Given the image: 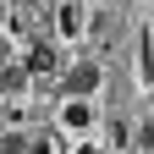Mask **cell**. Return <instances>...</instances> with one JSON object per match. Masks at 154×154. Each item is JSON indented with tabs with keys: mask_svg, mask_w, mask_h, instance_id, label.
<instances>
[{
	"mask_svg": "<svg viewBox=\"0 0 154 154\" xmlns=\"http://www.w3.org/2000/svg\"><path fill=\"white\" fill-rule=\"evenodd\" d=\"M94 88H99V66H94V61H83V66L66 72V99H88Z\"/></svg>",
	"mask_w": 154,
	"mask_h": 154,
	"instance_id": "6da1fadb",
	"label": "cell"
},
{
	"mask_svg": "<svg viewBox=\"0 0 154 154\" xmlns=\"http://www.w3.org/2000/svg\"><path fill=\"white\" fill-rule=\"evenodd\" d=\"M61 127H72V132L94 127V105H88V99H66V110H61Z\"/></svg>",
	"mask_w": 154,
	"mask_h": 154,
	"instance_id": "7a4b0ae2",
	"label": "cell"
},
{
	"mask_svg": "<svg viewBox=\"0 0 154 154\" xmlns=\"http://www.w3.org/2000/svg\"><path fill=\"white\" fill-rule=\"evenodd\" d=\"M28 72H55V50L50 44H33L28 50Z\"/></svg>",
	"mask_w": 154,
	"mask_h": 154,
	"instance_id": "3957f363",
	"label": "cell"
},
{
	"mask_svg": "<svg viewBox=\"0 0 154 154\" xmlns=\"http://www.w3.org/2000/svg\"><path fill=\"white\" fill-rule=\"evenodd\" d=\"M61 33H83V11L77 6H61Z\"/></svg>",
	"mask_w": 154,
	"mask_h": 154,
	"instance_id": "277c9868",
	"label": "cell"
},
{
	"mask_svg": "<svg viewBox=\"0 0 154 154\" xmlns=\"http://www.w3.org/2000/svg\"><path fill=\"white\" fill-rule=\"evenodd\" d=\"M28 83V66H11V72H0V88H22Z\"/></svg>",
	"mask_w": 154,
	"mask_h": 154,
	"instance_id": "5b68a950",
	"label": "cell"
},
{
	"mask_svg": "<svg viewBox=\"0 0 154 154\" xmlns=\"http://www.w3.org/2000/svg\"><path fill=\"white\" fill-rule=\"evenodd\" d=\"M28 138H17V132H0V154H22Z\"/></svg>",
	"mask_w": 154,
	"mask_h": 154,
	"instance_id": "8992f818",
	"label": "cell"
},
{
	"mask_svg": "<svg viewBox=\"0 0 154 154\" xmlns=\"http://www.w3.org/2000/svg\"><path fill=\"white\" fill-rule=\"evenodd\" d=\"M138 149H154V121H143V127H138Z\"/></svg>",
	"mask_w": 154,
	"mask_h": 154,
	"instance_id": "52a82bcc",
	"label": "cell"
},
{
	"mask_svg": "<svg viewBox=\"0 0 154 154\" xmlns=\"http://www.w3.org/2000/svg\"><path fill=\"white\" fill-rule=\"evenodd\" d=\"M77 154H110V149H99V143H83V149H77Z\"/></svg>",
	"mask_w": 154,
	"mask_h": 154,
	"instance_id": "ba28073f",
	"label": "cell"
}]
</instances>
